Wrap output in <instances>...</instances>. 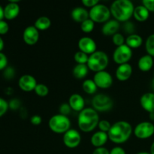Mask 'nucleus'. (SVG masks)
Returning a JSON list of instances; mask_svg holds the SVG:
<instances>
[{
    "label": "nucleus",
    "instance_id": "1",
    "mask_svg": "<svg viewBox=\"0 0 154 154\" xmlns=\"http://www.w3.org/2000/svg\"><path fill=\"white\" fill-rule=\"evenodd\" d=\"M133 132L132 125L124 120H120L112 124L108 132V138L115 144H123L127 141Z\"/></svg>",
    "mask_w": 154,
    "mask_h": 154
},
{
    "label": "nucleus",
    "instance_id": "2",
    "mask_svg": "<svg viewBox=\"0 0 154 154\" xmlns=\"http://www.w3.org/2000/svg\"><path fill=\"white\" fill-rule=\"evenodd\" d=\"M135 7L129 0H115L110 7L111 15L119 22H126L133 16Z\"/></svg>",
    "mask_w": 154,
    "mask_h": 154
},
{
    "label": "nucleus",
    "instance_id": "3",
    "mask_svg": "<svg viewBox=\"0 0 154 154\" xmlns=\"http://www.w3.org/2000/svg\"><path fill=\"white\" fill-rule=\"evenodd\" d=\"M99 116L97 111L93 108H85L79 112L78 117V125L82 132H90L94 130L98 126Z\"/></svg>",
    "mask_w": 154,
    "mask_h": 154
},
{
    "label": "nucleus",
    "instance_id": "4",
    "mask_svg": "<svg viewBox=\"0 0 154 154\" xmlns=\"http://www.w3.org/2000/svg\"><path fill=\"white\" fill-rule=\"evenodd\" d=\"M109 63V58L105 52L96 51L93 54L89 55L87 65L92 72H98L105 70Z\"/></svg>",
    "mask_w": 154,
    "mask_h": 154
},
{
    "label": "nucleus",
    "instance_id": "5",
    "mask_svg": "<svg viewBox=\"0 0 154 154\" xmlns=\"http://www.w3.org/2000/svg\"><path fill=\"white\" fill-rule=\"evenodd\" d=\"M48 125L50 129L54 133L64 134L70 129L71 121L68 116L58 114L51 117Z\"/></svg>",
    "mask_w": 154,
    "mask_h": 154
},
{
    "label": "nucleus",
    "instance_id": "6",
    "mask_svg": "<svg viewBox=\"0 0 154 154\" xmlns=\"http://www.w3.org/2000/svg\"><path fill=\"white\" fill-rule=\"evenodd\" d=\"M90 18L94 23H105L109 20L111 13L110 8L103 4H98L91 8L89 11Z\"/></svg>",
    "mask_w": 154,
    "mask_h": 154
},
{
    "label": "nucleus",
    "instance_id": "7",
    "mask_svg": "<svg viewBox=\"0 0 154 154\" xmlns=\"http://www.w3.org/2000/svg\"><path fill=\"white\" fill-rule=\"evenodd\" d=\"M114 102L109 96L105 94H97L92 99V106L96 111L105 112L113 108Z\"/></svg>",
    "mask_w": 154,
    "mask_h": 154
},
{
    "label": "nucleus",
    "instance_id": "8",
    "mask_svg": "<svg viewBox=\"0 0 154 154\" xmlns=\"http://www.w3.org/2000/svg\"><path fill=\"white\" fill-rule=\"evenodd\" d=\"M132 57V49H131L126 44L117 47L113 54V60L118 65L128 63Z\"/></svg>",
    "mask_w": 154,
    "mask_h": 154
},
{
    "label": "nucleus",
    "instance_id": "9",
    "mask_svg": "<svg viewBox=\"0 0 154 154\" xmlns=\"http://www.w3.org/2000/svg\"><path fill=\"white\" fill-rule=\"evenodd\" d=\"M133 132L135 137L139 139H147L154 134V125L151 122H141L136 125Z\"/></svg>",
    "mask_w": 154,
    "mask_h": 154
},
{
    "label": "nucleus",
    "instance_id": "10",
    "mask_svg": "<svg viewBox=\"0 0 154 154\" xmlns=\"http://www.w3.org/2000/svg\"><path fill=\"white\" fill-rule=\"evenodd\" d=\"M63 144L69 148H75L81 144V134L76 129H70L63 134Z\"/></svg>",
    "mask_w": 154,
    "mask_h": 154
},
{
    "label": "nucleus",
    "instance_id": "11",
    "mask_svg": "<svg viewBox=\"0 0 154 154\" xmlns=\"http://www.w3.org/2000/svg\"><path fill=\"white\" fill-rule=\"evenodd\" d=\"M93 81L96 83L98 88L108 89L113 84V78L109 72L105 70L96 72L93 76Z\"/></svg>",
    "mask_w": 154,
    "mask_h": 154
},
{
    "label": "nucleus",
    "instance_id": "12",
    "mask_svg": "<svg viewBox=\"0 0 154 154\" xmlns=\"http://www.w3.org/2000/svg\"><path fill=\"white\" fill-rule=\"evenodd\" d=\"M23 39L26 45L30 46L35 45L38 42L39 30H38L34 25L29 26L24 29Z\"/></svg>",
    "mask_w": 154,
    "mask_h": 154
},
{
    "label": "nucleus",
    "instance_id": "13",
    "mask_svg": "<svg viewBox=\"0 0 154 154\" xmlns=\"http://www.w3.org/2000/svg\"><path fill=\"white\" fill-rule=\"evenodd\" d=\"M38 84L35 78L30 75H22L18 81V86L20 89L24 92L34 91Z\"/></svg>",
    "mask_w": 154,
    "mask_h": 154
},
{
    "label": "nucleus",
    "instance_id": "14",
    "mask_svg": "<svg viewBox=\"0 0 154 154\" xmlns=\"http://www.w3.org/2000/svg\"><path fill=\"white\" fill-rule=\"evenodd\" d=\"M78 48L81 51L90 55L96 52L97 45L96 42L92 38L84 36L78 41Z\"/></svg>",
    "mask_w": 154,
    "mask_h": 154
},
{
    "label": "nucleus",
    "instance_id": "15",
    "mask_svg": "<svg viewBox=\"0 0 154 154\" xmlns=\"http://www.w3.org/2000/svg\"><path fill=\"white\" fill-rule=\"evenodd\" d=\"M132 67L129 63L119 65L116 70V78L120 81H127L132 76Z\"/></svg>",
    "mask_w": 154,
    "mask_h": 154
},
{
    "label": "nucleus",
    "instance_id": "16",
    "mask_svg": "<svg viewBox=\"0 0 154 154\" xmlns=\"http://www.w3.org/2000/svg\"><path fill=\"white\" fill-rule=\"evenodd\" d=\"M120 24L117 20H109L104 23L102 28V32L105 36H113L118 32Z\"/></svg>",
    "mask_w": 154,
    "mask_h": 154
},
{
    "label": "nucleus",
    "instance_id": "17",
    "mask_svg": "<svg viewBox=\"0 0 154 154\" xmlns=\"http://www.w3.org/2000/svg\"><path fill=\"white\" fill-rule=\"evenodd\" d=\"M68 103L70 105L71 108L77 112H81L82 110L85 108H84L85 101H84V97L78 93H74L71 95Z\"/></svg>",
    "mask_w": 154,
    "mask_h": 154
},
{
    "label": "nucleus",
    "instance_id": "18",
    "mask_svg": "<svg viewBox=\"0 0 154 154\" xmlns=\"http://www.w3.org/2000/svg\"><path fill=\"white\" fill-rule=\"evenodd\" d=\"M141 106L147 112L154 113V93H146L140 99Z\"/></svg>",
    "mask_w": 154,
    "mask_h": 154
},
{
    "label": "nucleus",
    "instance_id": "19",
    "mask_svg": "<svg viewBox=\"0 0 154 154\" xmlns=\"http://www.w3.org/2000/svg\"><path fill=\"white\" fill-rule=\"evenodd\" d=\"M71 17L77 23H83L90 18L89 11L84 7H76L71 12Z\"/></svg>",
    "mask_w": 154,
    "mask_h": 154
},
{
    "label": "nucleus",
    "instance_id": "20",
    "mask_svg": "<svg viewBox=\"0 0 154 154\" xmlns=\"http://www.w3.org/2000/svg\"><path fill=\"white\" fill-rule=\"evenodd\" d=\"M108 139L109 138H108V135L107 132L98 131V132L93 133V135L91 137V139H90V141H91V144H93V146L97 148V147H103L106 144Z\"/></svg>",
    "mask_w": 154,
    "mask_h": 154
},
{
    "label": "nucleus",
    "instance_id": "21",
    "mask_svg": "<svg viewBox=\"0 0 154 154\" xmlns=\"http://www.w3.org/2000/svg\"><path fill=\"white\" fill-rule=\"evenodd\" d=\"M20 14V6L17 3L9 2L4 8V17L6 20H11L15 19Z\"/></svg>",
    "mask_w": 154,
    "mask_h": 154
},
{
    "label": "nucleus",
    "instance_id": "22",
    "mask_svg": "<svg viewBox=\"0 0 154 154\" xmlns=\"http://www.w3.org/2000/svg\"><path fill=\"white\" fill-rule=\"evenodd\" d=\"M153 57L150 56L149 54L142 56L141 58L138 60V69L141 72H147L150 71L153 68Z\"/></svg>",
    "mask_w": 154,
    "mask_h": 154
},
{
    "label": "nucleus",
    "instance_id": "23",
    "mask_svg": "<svg viewBox=\"0 0 154 154\" xmlns=\"http://www.w3.org/2000/svg\"><path fill=\"white\" fill-rule=\"evenodd\" d=\"M150 16V11L144 5H138L135 8L133 17L138 22H144Z\"/></svg>",
    "mask_w": 154,
    "mask_h": 154
},
{
    "label": "nucleus",
    "instance_id": "24",
    "mask_svg": "<svg viewBox=\"0 0 154 154\" xmlns=\"http://www.w3.org/2000/svg\"><path fill=\"white\" fill-rule=\"evenodd\" d=\"M125 44L129 46L131 49H137L142 45L143 39L139 35L134 33L126 37Z\"/></svg>",
    "mask_w": 154,
    "mask_h": 154
},
{
    "label": "nucleus",
    "instance_id": "25",
    "mask_svg": "<svg viewBox=\"0 0 154 154\" xmlns=\"http://www.w3.org/2000/svg\"><path fill=\"white\" fill-rule=\"evenodd\" d=\"M89 70L87 64H77L72 70V75L76 79H84L87 77Z\"/></svg>",
    "mask_w": 154,
    "mask_h": 154
},
{
    "label": "nucleus",
    "instance_id": "26",
    "mask_svg": "<svg viewBox=\"0 0 154 154\" xmlns=\"http://www.w3.org/2000/svg\"><path fill=\"white\" fill-rule=\"evenodd\" d=\"M34 26L39 31H45L51 27V20L46 16L39 17L35 22Z\"/></svg>",
    "mask_w": 154,
    "mask_h": 154
},
{
    "label": "nucleus",
    "instance_id": "27",
    "mask_svg": "<svg viewBox=\"0 0 154 154\" xmlns=\"http://www.w3.org/2000/svg\"><path fill=\"white\" fill-rule=\"evenodd\" d=\"M82 88L86 93L90 95H93L97 91L98 87L96 83L92 79H86L82 84Z\"/></svg>",
    "mask_w": 154,
    "mask_h": 154
},
{
    "label": "nucleus",
    "instance_id": "28",
    "mask_svg": "<svg viewBox=\"0 0 154 154\" xmlns=\"http://www.w3.org/2000/svg\"><path fill=\"white\" fill-rule=\"evenodd\" d=\"M89 55L79 51H77L74 55V60L76 62L77 64H87L88 62Z\"/></svg>",
    "mask_w": 154,
    "mask_h": 154
},
{
    "label": "nucleus",
    "instance_id": "29",
    "mask_svg": "<svg viewBox=\"0 0 154 154\" xmlns=\"http://www.w3.org/2000/svg\"><path fill=\"white\" fill-rule=\"evenodd\" d=\"M95 27V23L90 18L86 20L81 23V29L84 33H90L93 31Z\"/></svg>",
    "mask_w": 154,
    "mask_h": 154
},
{
    "label": "nucleus",
    "instance_id": "30",
    "mask_svg": "<svg viewBox=\"0 0 154 154\" xmlns=\"http://www.w3.org/2000/svg\"><path fill=\"white\" fill-rule=\"evenodd\" d=\"M145 48L147 54L154 57V34L148 36L145 42Z\"/></svg>",
    "mask_w": 154,
    "mask_h": 154
},
{
    "label": "nucleus",
    "instance_id": "31",
    "mask_svg": "<svg viewBox=\"0 0 154 154\" xmlns=\"http://www.w3.org/2000/svg\"><path fill=\"white\" fill-rule=\"evenodd\" d=\"M34 91L39 97H45L49 93V88L44 84H38Z\"/></svg>",
    "mask_w": 154,
    "mask_h": 154
},
{
    "label": "nucleus",
    "instance_id": "32",
    "mask_svg": "<svg viewBox=\"0 0 154 154\" xmlns=\"http://www.w3.org/2000/svg\"><path fill=\"white\" fill-rule=\"evenodd\" d=\"M112 42L114 45L119 47L126 43V38L123 36V35H122L121 33L117 32L112 36Z\"/></svg>",
    "mask_w": 154,
    "mask_h": 154
},
{
    "label": "nucleus",
    "instance_id": "33",
    "mask_svg": "<svg viewBox=\"0 0 154 154\" xmlns=\"http://www.w3.org/2000/svg\"><path fill=\"white\" fill-rule=\"evenodd\" d=\"M111 126H112V125L111 124V123L106 120H99V124H98V127H99V130L104 132H107V133H108V132H109L110 129H111Z\"/></svg>",
    "mask_w": 154,
    "mask_h": 154
},
{
    "label": "nucleus",
    "instance_id": "34",
    "mask_svg": "<svg viewBox=\"0 0 154 154\" xmlns=\"http://www.w3.org/2000/svg\"><path fill=\"white\" fill-rule=\"evenodd\" d=\"M9 104L8 103L7 101L0 97V117H2L7 112Z\"/></svg>",
    "mask_w": 154,
    "mask_h": 154
},
{
    "label": "nucleus",
    "instance_id": "35",
    "mask_svg": "<svg viewBox=\"0 0 154 154\" xmlns=\"http://www.w3.org/2000/svg\"><path fill=\"white\" fill-rule=\"evenodd\" d=\"M72 108H71L70 105L69 103H63L60 106L59 111H60V114H63V115L68 116L72 111Z\"/></svg>",
    "mask_w": 154,
    "mask_h": 154
},
{
    "label": "nucleus",
    "instance_id": "36",
    "mask_svg": "<svg viewBox=\"0 0 154 154\" xmlns=\"http://www.w3.org/2000/svg\"><path fill=\"white\" fill-rule=\"evenodd\" d=\"M123 29H124L125 32L129 34V35L134 34V32H135V26H134L133 23H131L129 21L125 22L124 26H123Z\"/></svg>",
    "mask_w": 154,
    "mask_h": 154
},
{
    "label": "nucleus",
    "instance_id": "37",
    "mask_svg": "<svg viewBox=\"0 0 154 154\" xmlns=\"http://www.w3.org/2000/svg\"><path fill=\"white\" fill-rule=\"evenodd\" d=\"M9 30V26L5 20H0V35L7 34Z\"/></svg>",
    "mask_w": 154,
    "mask_h": 154
},
{
    "label": "nucleus",
    "instance_id": "38",
    "mask_svg": "<svg viewBox=\"0 0 154 154\" xmlns=\"http://www.w3.org/2000/svg\"><path fill=\"white\" fill-rule=\"evenodd\" d=\"M142 5L150 12H154V0H142Z\"/></svg>",
    "mask_w": 154,
    "mask_h": 154
},
{
    "label": "nucleus",
    "instance_id": "39",
    "mask_svg": "<svg viewBox=\"0 0 154 154\" xmlns=\"http://www.w3.org/2000/svg\"><path fill=\"white\" fill-rule=\"evenodd\" d=\"M8 66V58L3 53L0 52V71L5 69Z\"/></svg>",
    "mask_w": 154,
    "mask_h": 154
},
{
    "label": "nucleus",
    "instance_id": "40",
    "mask_svg": "<svg viewBox=\"0 0 154 154\" xmlns=\"http://www.w3.org/2000/svg\"><path fill=\"white\" fill-rule=\"evenodd\" d=\"M100 0H81V2L85 7L87 8H93L95 5L99 4Z\"/></svg>",
    "mask_w": 154,
    "mask_h": 154
},
{
    "label": "nucleus",
    "instance_id": "41",
    "mask_svg": "<svg viewBox=\"0 0 154 154\" xmlns=\"http://www.w3.org/2000/svg\"><path fill=\"white\" fill-rule=\"evenodd\" d=\"M30 122L33 126H39L42 123V118L39 115H33L30 118Z\"/></svg>",
    "mask_w": 154,
    "mask_h": 154
},
{
    "label": "nucleus",
    "instance_id": "42",
    "mask_svg": "<svg viewBox=\"0 0 154 154\" xmlns=\"http://www.w3.org/2000/svg\"><path fill=\"white\" fill-rule=\"evenodd\" d=\"M110 154H126V153L121 147H114L111 149Z\"/></svg>",
    "mask_w": 154,
    "mask_h": 154
},
{
    "label": "nucleus",
    "instance_id": "43",
    "mask_svg": "<svg viewBox=\"0 0 154 154\" xmlns=\"http://www.w3.org/2000/svg\"><path fill=\"white\" fill-rule=\"evenodd\" d=\"M93 154H110V151L105 147H101L95 149Z\"/></svg>",
    "mask_w": 154,
    "mask_h": 154
},
{
    "label": "nucleus",
    "instance_id": "44",
    "mask_svg": "<svg viewBox=\"0 0 154 154\" xmlns=\"http://www.w3.org/2000/svg\"><path fill=\"white\" fill-rule=\"evenodd\" d=\"M20 105V102L17 99H13L11 101L10 104H9V107L12 109H17Z\"/></svg>",
    "mask_w": 154,
    "mask_h": 154
},
{
    "label": "nucleus",
    "instance_id": "45",
    "mask_svg": "<svg viewBox=\"0 0 154 154\" xmlns=\"http://www.w3.org/2000/svg\"><path fill=\"white\" fill-rule=\"evenodd\" d=\"M4 46H5L4 41H3L1 35H0V52H2V51L4 49Z\"/></svg>",
    "mask_w": 154,
    "mask_h": 154
},
{
    "label": "nucleus",
    "instance_id": "46",
    "mask_svg": "<svg viewBox=\"0 0 154 154\" xmlns=\"http://www.w3.org/2000/svg\"><path fill=\"white\" fill-rule=\"evenodd\" d=\"M4 17V8L0 5V20H2Z\"/></svg>",
    "mask_w": 154,
    "mask_h": 154
},
{
    "label": "nucleus",
    "instance_id": "47",
    "mask_svg": "<svg viewBox=\"0 0 154 154\" xmlns=\"http://www.w3.org/2000/svg\"><path fill=\"white\" fill-rule=\"evenodd\" d=\"M150 154H154V142L150 146Z\"/></svg>",
    "mask_w": 154,
    "mask_h": 154
},
{
    "label": "nucleus",
    "instance_id": "48",
    "mask_svg": "<svg viewBox=\"0 0 154 154\" xmlns=\"http://www.w3.org/2000/svg\"><path fill=\"white\" fill-rule=\"evenodd\" d=\"M149 118L151 121H154V113H150L149 114Z\"/></svg>",
    "mask_w": 154,
    "mask_h": 154
},
{
    "label": "nucleus",
    "instance_id": "49",
    "mask_svg": "<svg viewBox=\"0 0 154 154\" xmlns=\"http://www.w3.org/2000/svg\"><path fill=\"white\" fill-rule=\"evenodd\" d=\"M9 2H13V3H17L19 2H20L21 0H8Z\"/></svg>",
    "mask_w": 154,
    "mask_h": 154
},
{
    "label": "nucleus",
    "instance_id": "50",
    "mask_svg": "<svg viewBox=\"0 0 154 154\" xmlns=\"http://www.w3.org/2000/svg\"><path fill=\"white\" fill-rule=\"evenodd\" d=\"M137 154H150V153H148V152H140V153Z\"/></svg>",
    "mask_w": 154,
    "mask_h": 154
},
{
    "label": "nucleus",
    "instance_id": "51",
    "mask_svg": "<svg viewBox=\"0 0 154 154\" xmlns=\"http://www.w3.org/2000/svg\"><path fill=\"white\" fill-rule=\"evenodd\" d=\"M152 88H153V90L154 91V79L153 80V81H152Z\"/></svg>",
    "mask_w": 154,
    "mask_h": 154
},
{
    "label": "nucleus",
    "instance_id": "52",
    "mask_svg": "<svg viewBox=\"0 0 154 154\" xmlns=\"http://www.w3.org/2000/svg\"><path fill=\"white\" fill-rule=\"evenodd\" d=\"M129 1H131V2H132V0H129Z\"/></svg>",
    "mask_w": 154,
    "mask_h": 154
},
{
    "label": "nucleus",
    "instance_id": "53",
    "mask_svg": "<svg viewBox=\"0 0 154 154\" xmlns=\"http://www.w3.org/2000/svg\"><path fill=\"white\" fill-rule=\"evenodd\" d=\"M153 77H154V72H153Z\"/></svg>",
    "mask_w": 154,
    "mask_h": 154
}]
</instances>
